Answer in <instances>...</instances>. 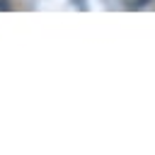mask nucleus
<instances>
[{
    "mask_svg": "<svg viewBox=\"0 0 155 155\" xmlns=\"http://www.w3.org/2000/svg\"><path fill=\"white\" fill-rule=\"evenodd\" d=\"M153 0H124V7L126 10H143L145 5H150Z\"/></svg>",
    "mask_w": 155,
    "mask_h": 155,
    "instance_id": "1",
    "label": "nucleus"
},
{
    "mask_svg": "<svg viewBox=\"0 0 155 155\" xmlns=\"http://www.w3.org/2000/svg\"><path fill=\"white\" fill-rule=\"evenodd\" d=\"M12 5H10V0H0V12H5V10H10Z\"/></svg>",
    "mask_w": 155,
    "mask_h": 155,
    "instance_id": "2",
    "label": "nucleus"
}]
</instances>
